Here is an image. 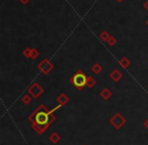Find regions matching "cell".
<instances>
[{
    "label": "cell",
    "mask_w": 148,
    "mask_h": 145,
    "mask_svg": "<svg viewBox=\"0 0 148 145\" xmlns=\"http://www.w3.org/2000/svg\"><path fill=\"white\" fill-rule=\"evenodd\" d=\"M29 120L32 122V127L39 134H43L46 129L55 121L54 113L49 111L44 104H40L34 113L29 117Z\"/></svg>",
    "instance_id": "cell-1"
},
{
    "label": "cell",
    "mask_w": 148,
    "mask_h": 145,
    "mask_svg": "<svg viewBox=\"0 0 148 145\" xmlns=\"http://www.w3.org/2000/svg\"><path fill=\"white\" fill-rule=\"evenodd\" d=\"M86 79L87 76L84 74V72L82 70H78L77 72L73 74L71 78H70V82L72 83V85L78 90L83 89L84 86H86Z\"/></svg>",
    "instance_id": "cell-2"
},
{
    "label": "cell",
    "mask_w": 148,
    "mask_h": 145,
    "mask_svg": "<svg viewBox=\"0 0 148 145\" xmlns=\"http://www.w3.org/2000/svg\"><path fill=\"white\" fill-rule=\"evenodd\" d=\"M54 68V64L52 63L50 60H48L47 58L42 60V62H40L38 64V69L42 72L43 74H49L50 72L53 70Z\"/></svg>",
    "instance_id": "cell-3"
},
{
    "label": "cell",
    "mask_w": 148,
    "mask_h": 145,
    "mask_svg": "<svg viewBox=\"0 0 148 145\" xmlns=\"http://www.w3.org/2000/svg\"><path fill=\"white\" fill-rule=\"evenodd\" d=\"M27 92L29 94H31L34 98H39L42 94L44 93V89L41 85L37 83V82H34L33 84L29 85V87L27 88Z\"/></svg>",
    "instance_id": "cell-4"
},
{
    "label": "cell",
    "mask_w": 148,
    "mask_h": 145,
    "mask_svg": "<svg viewBox=\"0 0 148 145\" xmlns=\"http://www.w3.org/2000/svg\"><path fill=\"white\" fill-rule=\"evenodd\" d=\"M110 122H111V124L113 125V126L115 127L117 130H119V129H121L122 127L126 124V119L124 118L121 114L117 113L115 116L112 117L111 120H110Z\"/></svg>",
    "instance_id": "cell-5"
},
{
    "label": "cell",
    "mask_w": 148,
    "mask_h": 145,
    "mask_svg": "<svg viewBox=\"0 0 148 145\" xmlns=\"http://www.w3.org/2000/svg\"><path fill=\"white\" fill-rule=\"evenodd\" d=\"M122 77H123V74H122V72L119 69H114L110 73V78L115 82H119L122 79Z\"/></svg>",
    "instance_id": "cell-6"
},
{
    "label": "cell",
    "mask_w": 148,
    "mask_h": 145,
    "mask_svg": "<svg viewBox=\"0 0 148 145\" xmlns=\"http://www.w3.org/2000/svg\"><path fill=\"white\" fill-rule=\"evenodd\" d=\"M69 102V98H68L67 94L65 93H61L58 96L57 98V102L59 104H61V106H64V104H66L67 102Z\"/></svg>",
    "instance_id": "cell-7"
},
{
    "label": "cell",
    "mask_w": 148,
    "mask_h": 145,
    "mask_svg": "<svg viewBox=\"0 0 148 145\" xmlns=\"http://www.w3.org/2000/svg\"><path fill=\"white\" fill-rule=\"evenodd\" d=\"M99 96H101V98H103V100H110V98L112 96V91L109 88H103V89H101V91L99 92Z\"/></svg>",
    "instance_id": "cell-8"
},
{
    "label": "cell",
    "mask_w": 148,
    "mask_h": 145,
    "mask_svg": "<svg viewBox=\"0 0 148 145\" xmlns=\"http://www.w3.org/2000/svg\"><path fill=\"white\" fill-rule=\"evenodd\" d=\"M130 64H131V62H130V60L128 59L127 57H123L122 59L119 60V65L121 66L122 68H124V69H127L130 66Z\"/></svg>",
    "instance_id": "cell-9"
},
{
    "label": "cell",
    "mask_w": 148,
    "mask_h": 145,
    "mask_svg": "<svg viewBox=\"0 0 148 145\" xmlns=\"http://www.w3.org/2000/svg\"><path fill=\"white\" fill-rule=\"evenodd\" d=\"M49 139H50V141L53 143V144H56V143H58L60 140H61V136H60L58 133L54 132V133H52V134L50 135Z\"/></svg>",
    "instance_id": "cell-10"
},
{
    "label": "cell",
    "mask_w": 148,
    "mask_h": 145,
    "mask_svg": "<svg viewBox=\"0 0 148 145\" xmlns=\"http://www.w3.org/2000/svg\"><path fill=\"white\" fill-rule=\"evenodd\" d=\"M91 71L93 72L95 74H99L101 71H103V67H101V64H99V63H95V64H93L92 65V67H91Z\"/></svg>",
    "instance_id": "cell-11"
},
{
    "label": "cell",
    "mask_w": 148,
    "mask_h": 145,
    "mask_svg": "<svg viewBox=\"0 0 148 145\" xmlns=\"http://www.w3.org/2000/svg\"><path fill=\"white\" fill-rule=\"evenodd\" d=\"M95 83H97V81H95V79L93 77H91V76H87V79H86V86L88 88H92L93 86L95 85Z\"/></svg>",
    "instance_id": "cell-12"
},
{
    "label": "cell",
    "mask_w": 148,
    "mask_h": 145,
    "mask_svg": "<svg viewBox=\"0 0 148 145\" xmlns=\"http://www.w3.org/2000/svg\"><path fill=\"white\" fill-rule=\"evenodd\" d=\"M110 37H111V35H110V33L107 31H103L99 34V39H101L103 42H108V40H109Z\"/></svg>",
    "instance_id": "cell-13"
},
{
    "label": "cell",
    "mask_w": 148,
    "mask_h": 145,
    "mask_svg": "<svg viewBox=\"0 0 148 145\" xmlns=\"http://www.w3.org/2000/svg\"><path fill=\"white\" fill-rule=\"evenodd\" d=\"M21 102H23L25 104H29V102H32V96L31 94H25V96H23Z\"/></svg>",
    "instance_id": "cell-14"
},
{
    "label": "cell",
    "mask_w": 148,
    "mask_h": 145,
    "mask_svg": "<svg viewBox=\"0 0 148 145\" xmlns=\"http://www.w3.org/2000/svg\"><path fill=\"white\" fill-rule=\"evenodd\" d=\"M32 51H33V49H32V48H25V49L23 50V55L25 56V57H27V58H31Z\"/></svg>",
    "instance_id": "cell-15"
},
{
    "label": "cell",
    "mask_w": 148,
    "mask_h": 145,
    "mask_svg": "<svg viewBox=\"0 0 148 145\" xmlns=\"http://www.w3.org/2000/svg\"><path fill=\"white\" fill-rule=\"evenodd\" d=\"M107 43L109 44L110 46H115L116 44H117V39H116L114 36H111V37L109 38V40H108Z\"/></svg>",
    "instance_id": "cell-16"
},
{
    "label": "cell",
    "mask_w": 148,
    "mask_h": 145,
    "mask_svg": "<svg viewBox=\"0 0 148 145\" xmlns=\"http://www.w3.org/2000/svg\"><path fill=\"white\" fill-rule=\"evenodd\" d=\"M39 51H38L37 49H35V48H33V51H32V56H31V59H37L38 57H39Z\"/></svg>",
    "instance_id": "cell-17"
},
{
    "label": "cell",
    "mask_w": 148,
    "mask_h": 145,
    "mask_svg": "<svg viewBox=\"0 0 148 145\" xmlns=\"http://www.w3.org/2000/svg\"><path fill=\"white\" fill-rule=\"evenodd\" d=\"M18 1L23 5H27V4H29V3L31 2V0H18Z\"/></svg>",
    "instance_id": "cell-18"
},
{
    "label": "cell",
    "mask_w": 148,
    "mask_h": 145,
    "mask_svg": "<svg viewBox=\"0 0 148 145\" xmlns=\"http://www.w3.org/2000/svg\"><path fill=\"white\" fill-rule=\"evenodd\" d=\"M143 7H144V8L146 9V10L148 11V0H146V2H145V3H144V4H143Z\"/></svg>",
    "instance_id": "cell-19"
},
{
    "label": "cell",
    "mask_w": 148,
    "mask_h": 145,
    "mask_svg": "<svg viewBox=\"0 0 148 145\" xmlns=\"http://www.w3.org/2000/svg\"><path fill=\"white\" fill-rule=\"evenodd\" d=\"M143 124H144V127H145L146 129H148V119H146V120L144 121Z\"/></svg>",
    "instance_id": "cell-20"
},
{
    "label": "cell",
    "mask_w": 148,
    "mask_h": 145,
    "mask_svg": "<svg viewBox=\"0 0 148 145\" xmlns=\"http://www.w3.org/2000/svg\"><path fill=\"white\" fill-rule=\"evenodd\" d=\"M116 1H117V2H119V3H121V2H123L124 0H116Z\"/></svg>",
    "instance_id": "cell-21"
},
{
    "label": "cell",
    "mask_w": 148,
    "mask_h": 145,
    "mask_svg": "<svg viewBox=\"0 0 148 145\" xmlns=\"http://www.w3.org/2000/svg\"><path fill=\"white\" fill-rule=\"evenodd\" d=\"M146 25H148V19H147V21H146Z\"/></svg>",
    "instance_id": "cell-22"
}]
</instances>
